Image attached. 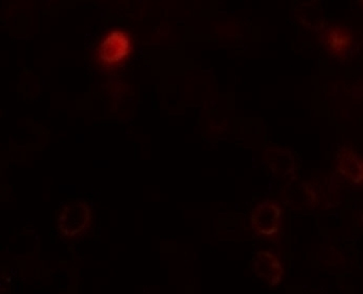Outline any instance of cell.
<instances>
[{"label":"cell","instance_id":"7","mask_svg":"<svg viewBox=\"0 0 363 294\" xmlns=\"http://www.w3.org/2000/svg\"><path fill=\"white\" fill-rule=\"evenodd\" d=\"M265 158H267V165L277 176L286 177L294 172V158L292 153L286 149H267Z\"/></svg>","mask_w":363,"mask_h":294},{"label":"cell","instance_id":"4","mask_svg":"<svg viewBox=\"0 0 363 294\" xmlns=\"http://www.w3.org/2000/svg\"><path fill=\"white\" fill-rule=\"evenodd\" d=\"M129 48L130 42L128 36L120 30H114L108 34L99 46V58L105 63H116L128 55Z\"/></svg>","mask_w":363,"mask_h":294},{"label":"cell","instance_id":"5","mask_svg":"<svg viewBox=\"0 0 363 294\" xmlns=\"http://www.w3.org/2000/svg\"><path fill=\"white\" fill-rule=\"evenodd\" d=\"M337 168L346 178L354 183L363 180V163L352 149L344 147L337 153Z\"/></svg>","mask_w":363,"mask_h":294},{"label":"cell","instance_id":"3","mask_svg":"<svg viewBox=\"0 0 363 294\" xmlns=\"http://www.w3.org/2000/svg\"><path fill=\"white\" fill-rule=\"evenodd\" d=\"M252 270L257 276L264 279L271 285H279L284 276V268L279 258L269 251H261L256 254Z\"/></svg>","mask_w":363,"mask_h":294},{"label":"cell","instance_id":"1","mask_svg":"<svg viewBox=\"0 0 363 294\" xmlns=\"http://www.w3.org/2000/svg\"><path fill=\"white\" fill-rule=\"evenodd\" d=\"M91 209L84 200H73L63 207L57 221L59 232L65 236H79L88 228Z\"/></svg>","mask_w":363,"mask_h":294},{"label":"cell","instance_id":"6","mask_svg":"<svg viewBox=\"0 0 363 294\" xmlns=\"http://www.w3.org/2000/svg\"><path fill=\"white\" fill-rule=\"evenodd\" d=\"M323 40L330 53L343 57L352 47V36L345 28L333 26L324 32Z\"/></svg>","mask_w":363,"mask_h":294},{"label":"cell","instance_id":"8","mask_svg":"<svg viewBox=\"0 0 363 294\" xmlns=\"http://www.w3.org/2000/svg\"><path fill=\"white\" fill-rule=\"evenodd\" d=\"M289 204L294 208H305L312 207L316 202L315 193L312 187L306 183H294L288 187L284 194Z\"/></svg>","mask_w":363,"mask_h":294},{"label":"cell","instance_id":"2","mask_svg":"<svg viewBox=\"0 0 363 294\" xmlns=\"http://www.w3.org/2000/svg\"><path fill=\"white\" fill-rule=\"evenodd\" d=\"M281 208L273 200L260 202L252 213V226L260 236H272L279 232Z\"/></svg>","mask_w":363,"mask_h":294}]
</instances>
